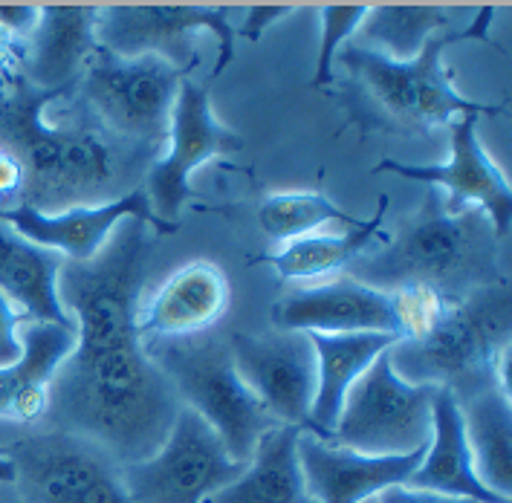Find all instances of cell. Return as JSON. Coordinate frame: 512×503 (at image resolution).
<instances>
[{"label":"cell","mask_w":512,"mask_h":503,"mask_svg":"<svg viewBox=\"0 0 512 503\" xmlns=\"http://www.w3.org/2000/svg\"><path fill=\"white\" fill-rule=\"evenodd\" d=\"M145 223L125 220L87 264L64 261L58 298L76 321V350L50 385L47 423L90 440L122 469L160 449L183 402L139 339L148 266Z\"/></svg>","instance_id":"1"},{"label":"cell","mask_w":512,"mask_h":503,"mask_svg":"<svg viewBox=\"0 0 512 503\" xmlns=\"http://www.w3.org/2000/svg\"><path fill=\"white\" fill-rule=\"evenodd\" d=\"M67 93L35 90L27 81L0 93V148L24 171L21 206L44 214L73 206H102L139 188L131 174L154 151L105 131L73 99L76 116L67 125L47 122L44 110ZM136 177V174H134Z\"/></svg>","instance_id":"2"},{"label":"cell","mask_w":512,"mask_h":503,"mask_svg":"<svg viewBox=\"0 0 512 503\" xmlns=\"http://www.w3.org/2000/svg\"><path fill=\"white\" fill-rule=\"evenodd\" d=\"M492 6L475 12L463 29L452 27L426 41L417 58L394 61L368 47L345 44L336 61L345 73L339 99L348 107L351 122L362 131L423 136L449 128L460 116H501L504 105L472 102L455 87V76L446 67L443 53L472 38H489Z\"/></svg>","instance_id":"3"},{"label":"cell","mask_w":512,"mask_h":503,"mask_svg":"<svg viewBox=\"0 0 512 503\" xmlns=\"http://www.w3.org/2000/svg\"><path fill=\"white\" fill-rule=\"evenodd\" d=\"M498 235L481 209L449 212L443 194L429 191L377 252L353 261L356 281L377 290L423 287L458 301L504 281L498 272Z\"/></svg>","instance_id":"4"},{"label":"cell","mask_w":512,"mask_h":503,"mask_svg":"<svg viewBox=\"0 0 512 503\" xmlns=\"http://www.w3.org/2000/svg\"><path fill=\"white\" fill-rule=\"evenodd\" d=\"M388 356L405 382L446 388L458 402L492 385L510 391V284L452 301L423 339L397 342Z\"/></svg>","instance_id":"5"},{"label":"cell","mask_w":512,"mask_h":503,"mask_svg":"<svg viewBox=\"0 0 512 503\" xmlns=\"http://www.w3.org/2000/svg\"><path fill=\"white\" fill-rule=\"evenodd\" d=\"M142 347L168 376L180 402L209 423L229 457L249 463L258 440L278 423L243 385L229 345L212 333H203L194 339L148 342Z\"/></svg>","instance_id":"6"},{"label":"cell","mask_w":512,"mask_h":503,"mask_svg":"<svg viewBox=\"0 0 512 503\" xmlns=\"http://www.w3.org/2000/svg\"><path fill=\"white\" fill-rule=\"evenodd\" d=\"M183 79H189L186 70L157 55L119 58L99 50L73 87V99L105 131L154 151L168 139Z\"/></svg>","instance_id":"7"},{"label":"cell","mask_w":512,"mask_h":503,"mask_svg":"<svg viewBox=\"0 0 512 503\" xmlns=\"http://www.w3.org/2000/svg\"><path fill=\"white\" fill-rule=\"evenodd\" d=\"M434 397V385L405 382L385 350L356 379L330 443L368 457H403L423 451L432 440Z\"/></svg>","instance_id":"8"},{"label":"cell","mask_w":512,"mask_h":503,"mask_svg":"<svg viewBox=\"0 0 512 503\" xmlns=\"http://www.w3.org/2000/svg\"><path fill=\"white\" fill-rule=\"evenodd\" d=\"M215 35L217 79L235 58L238 32L229 21L226 6H102L96 18V44L102 53L119 58L157 55L162 61L191 73L197 67V35Z\"/></svg>","instance_id":"9"},{"label":"cell","mask_w":512,"mask_h":503,"mask_svg":"<svg viewBox=\"0 0 512 503\" xmlns=\"http://www.w3.org/2000/svg\"><path fill=\"white\" fill-rule=\"evenodd\" d=\"M243 466L229 457L209 423L183 405L160 449L122 466V486L131 503H206Z\"/></svg>","instance_id":"10"},{"label":"cell","mask_w":512,"mask_h":503,"mask_svg":"<svg viewBox=\"0 0 512 503\" xmlns=\"http://www.w3.org/2000/svg\"><path fill=\"white\" fill-rule=\"evenodd\" d=\"M0 451L15 463L21 503H131L122 469L79 434L50 428Z\"/></svg>","instance_id":"11"},{"label":"cell","mask_w":512,"mask_h":503,"mask_svg":"<svg viewBox=\"0 0 512 503\" xmlns=\"http://www.w3.org/2000/svg\"><path fill=\"white\" fill-rule=\"evenodd\" d=\"M168 151L145 168V197L165 226L180 229L183 203L191 197V174L217 157L235 154L243 139L212 110L209 87L183 79L168 125Z\"/></svg>","instance_id":"12"},{"label":"cell","mask_w":512,"mask_h":503,"mask_svg":"<svg viewBox=\"0 0 512 503\" xmlns=\"http://www.w3.org/2000/svg\"><path fill=\"white\" fill-rule=\"evenodd\" d=\"M232 362L243 385L278 425L307 431L316 399V347L307 333H235Z\"/></svg>","instance_id":"13"},{"label":"cell","mask_w":512,"mask_h":503,"mask_svg":"<svg viewBox=\"0 0 512 503\" xmlns=\"http://www.w3.org/2000/svg\"><path fill=\"white\" fill-rule=\"evenodd\" d=\"M481 116H460L449 125V159L440 165H408L397 159H382L374 174H397L414 183L443 188V203L449 212L481 209L489 217L498 240L510 235L512 188L495 159L486 154L478 139Z\"/></svg>","instance_id":"14"},{"label":"cell","mask_w":512,"mask_h":503,"mask_svg":"<svg viewBox=\"0 0 512 503\" xmlns=\"http://www.w3.org/2000/svg\"><path fill=\"white\" fill-rule=\"evenodd\" d=\"M125 220H139L160 235L177 232L151 212L142 188H134L131 194L102 203V206H73L55 214H44L29 206L0 209V223L12 226L18 235H24L50 252H58L64 261H73V264H87L99 258L108 240L113 238V232Z\"/></svg>","instance_id":"15"},{"label":"cell","mask_w":512,"mask_h":503,"mask_svg":"<svg viewBox=\"0 0 512 503\" xmlns=\"http://www.w3.org/2000/svg\"><path fill=\"white\" fill-rule=\"evenodd\" d=\"M272 321L278 330L296 333H385L403 342L397 292L368 287L351 275L284 295L272 307Z\"/></svg>","instance_id":"16"},{"label":"cell","mask_w":512,"mask_h":503,"mask_svg":"<svg viewBox=\"0 0 512 503\" xmlns=\"http://www.w3.org/2000/svg\"><path fill=\"white\" fill-rule=\"evenodd\" d=\"M423 451L403 457H368L307 431L298 437V463L313 503L377 501L385 489L408 483L423 460Z\"/></svg>","instance_id":"17"},{"label":"cell","mask_w":512,"mask_h":503,"mask_svg":"<svg viewBox=\"0 0 512 503\" xmlns=\"http://www.w3.org/2000/svg\"><path fill=\"white\" fill-rule=\"evenodd\" d=\"M229 278L212 261H191L165 278L154 292L151 304L139 310V339L177 342L212 333L217 321L229 310Z\"/></svg>","instance_id":"18"},{"label":"cell","mask_w":512,"mask_h":503,"mask_svg":"<svg viewBox=\"0 0 512 503\" xmlns=\"http://www.w3.org/2000/svg\"><path fill=\"white\" fill-rule=\"evenodd\" d=\"M99 6H41L38 27L24 41L21 76L35 90L70 93L99 53Z\"/></svg>","instance_id":"19"},{"label":"cell","mask_w":512,"mask_h":503,"mask_svg":"<svg viewBox=\"0 0 512 503\" xmlns=\"http://www.w3.org/2000/svg\"><path fill=\"white\" fill-rule=\"evenodd\" d=\"M73 350L76 327L27 321L21 330V359L9 368H0V420H44L50 405V385Z\"/></svg>","instance_id":"20"},{"label":"cell","mask_w":512,"mask_h":503,"mask_svg":"<svg viewBox=\"0 0 512 503\" xmlns=\"http://www.w3.org/2000/svg\"><path fill=\"white\" fill-rule=\"evenodd\" d=\"M411 489L437 492L446 498H463L472 503H510L492 495L475 472V460L466 443V428L460 402L452 391L437 388L432 417V440L423 451L420 466L408 477Z\"/></svg>","instance_id":"21"},{"label":"cell","mask_w":512,"mask_h":503,"mask_svg":"<svg viewBox=\"0 0 512 503\" xmlns=\"http://www.w3.org/2000/svg\"><path fill=\"white\" fill-rule=\"evenodd\" d=\"M307 336L316 347V399H313L307 434L330 440L356 379L400 339L385 333H348V336L307 333Z\"/></svg>","instance_id":"22"},{"label":"cell","mask_w":512,"mask_h":503,"mask_svg":"<svg viewBox=\"0 0 512 503\" xmlns=\"http://www.w3.org/2000/svg\"><path fill=\"white\" fill-rule=\"evenodd\" d=\"M64 258L50 252L12 226L0 223V292L24 313L27 321L76 327L58 298V275Z\"/></svg>","instance_id":"23"},{"label":"cell","mask_w":512,"mask_h":503,"mask_svg":"<svg viewBox=\"0 0 512 503\" xmlns=\"http://www.w3.org/2000/svg\"><path fill=\"white\" fill-rule=\"evenodd\" d=\"M298 437L296 425L270 428L241 475L206 503H313L298 463Z\"/></svg>","instance_id":"24"},{"label":"cell","mask_w":512,"mask_h":503,"mask_svg":"<svg viewBox=\"0 0 512 503\" xmlns=\"http://www.w3.org/2000/svg\"><path fill=\"white\" fill-rule=\"evenodd\" d=\"M466 443L475 472L486 489L504 501L512 495V408L510 391L501 385L484 388L460 402Z\"/></svg>","instance_id":"25"},{"label":"cell","mask_w":512,"mask_h":503,"mask_svg":"<svg viewBox=\"0 0 512 503\" xmlns=\"http://www.w3.org/2000/svg\"><path fill=\"white\" fill-rule=\"evenodd\" d=\"M388 214V197H379L377 214L365 220L359 229H351L345 235H307V238L290 240L284 249L264 255L261 261L272 264V269L287 281H310L324 278L336 269H345L353 261L377 252L379 246L388 243V232H382V220Z\"/></svg>","instance_id":"26"},{"label":"cell","mask_w":512,"mask_h":503,"mask_svg":"<svg viewBox=\"0 0 512 503\" xmlns=\"http://www.w3.org/2000/svg\"><path fill=\"white\" fill-rule=\"evenodd\" d=\"M446 29H452V15L443 6H371L365 21L353 32L351 44L394 61H411L429 38Z\"/></svg>","instance_id":"27"},{"label":"cell","mask_w":512,"mask_h":503,"mask_svg":"<svg viewBox=\"0 0 512 503\" xmlns=\"http://www.w3.org/2000/svg\"><path fill=\"white\" fill-rule=\"evenodd\" d=\"M258 223L272 240H298L316 235L327 223H345L348 229H359L365 220L342 212L322 191H284L272 194L258 209Z\"/></svg>","instance_id":"28"},{"label":"cell","mask_w":512,"mask_h":503,"mask_svg":"<svg viewBox=\"0 0 512 503\" xmlns=\"http://www.w3.org/2000/svg\"><path fill=\"white\" fill-rule=\"evenodd\" d=\"M371 6H319V21H322V44L316 58V73L313 87H327L336 81V53L351 44L353 32L365 21Z\"/></svg>","instance_id":"29"},{"label":"cell","mask_w":512,"mask_h":503,"mask_svg":"<svg viewBox=\"0 0 512 503\" xmlns=\"http://www.w3.org/2000/svg\"><path fill=\"white\" fill-rule=\"evenodd\" d=\"M24 313L0 292V368H9L21 359V324Z\"/></svg>","instance_id":"30"},{"label":"cell","mask_w":512,"mask_h":503,"mask_svg":"<svg viewBox=\"0 0 512 503\" xmlns=\"http://www.w3.org/2000/svg\"><path fill=\"white\" fill-rule=\"evenodd\" d=\"M41 18V6H29V3H0V29L15 38V41H27L29 35L38 27Z\"/></svg>","instance_id":"31"},{"label":"cell","mask_w":512,"mask_h":503,"mask_svg":"<svg viewBox=\"0 0 512 503\" xmlns=\"http://www.w3.org/2000/svg\"><path fill=\"white\" fill-rule=\"evenodd\" d=\"M21 61H24V44L9 38L0 29V93L12 90L15 84H21Z\"/></svg>","instance_id":"32"},{"label":"cell","mask_w":512,"mask_h":503,"mask_svg":"<svg viewBox=\"0 0 512 503\" xmlns=\"http://www.w3.org/2000/svg\"><path fill=\"white\" fill-rule=\"evenodd\" d=\"M296 12V6H249L246 9V21H243L241 35L246 41H261V35L272 27V24H278L281 18H287V15H293Z\"/></svg>","instance_id":"33"},{"label":"cell","mask_w":512,"mask_h":503,"mask_svg":"<svg viewBox=\"0 0 512 503\" xmlns=\"http://www.w3.org/2000/svg\"><path fill=\"white\" fill-rule=\"evenodd\" d=\"M374 503H472L463 501V498H446V495H437V492H423V489H411V486H391L385 489L382 495H377Z\"/></svg>","instance_id":"34"},{"label":"cell","mask_w":512,"mask_h":503,"mask_svg":"<svg viewBox=\"0 0 512 503\" xmlns=\"http://www.w3.org/2000/svg\"><path fill=\"white\" fill-rule=\"evenodd\" d=\"M21 188H24V171H21L18 159L6 148H0V200L21 197Z\"/></svg>","instance_id":"35"},{"label":"cell","mask_w":512,"mask_h":503,"mask_svg":"<svg viewBox=\"0 0 512 503\" xmlns=\"http://www.w3.org/2000/svg\"><path fill=\"white\" fill-rule=\"evenodd\" d=\"M15 483V463L9 460V454L0 451V486H12Z\"/></svg>","instance_id":"36"},{"label":"cell","mask_w":512,"mask_h":503,"mask_svg":"<svg viewBox=\"0 0 512 503\" xmlns=\"http://www.w3.org/2000/svg\"><path fill=\"white\" fill-rule=\"evenodd\" d=\"M0 503H21V501H18V495H15V498H12V501H0Z\"/></svg>","instance_id":"37"},{"label":"cell","mask_w":512,"mask_h":503,"mask_svg":"<svg viewBox=\"0 0 512 503\" xmlns=\"http://www.w3.org/2000/svg\"><path fill=\"white\" fill-rule=\"evenodd\" d=\"M368 503H374V501H368Z\"/></svg>","instance_id":"38"}]
</instances>
